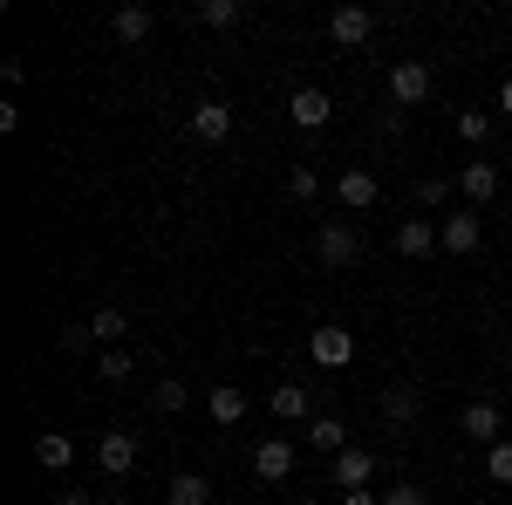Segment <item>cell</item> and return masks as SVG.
I'll return each instance as SVG.
<instances>
[{
	"label": "cell",
	"instance_id": "6da1fadb",
	"mask_svg": "<svg viewBox=\"0 0 512 505\" xmlns=\"http://www.w3.org/2000/svg\"><path fill=\"white\" fill-rule=\"evenodd\" d=\"M315 260H321V267H355V260H362V233H355L349 219L315 226Z\"/></svg>",
	"mask_w": 512,
	"mask_h": 505
},
{
	"label": "cell",
	"instance_id": "7a4b0ae2",
	"mask_svg": "<svg viewBox=\"0 0 512 505\" xmlns=\"http://www.w3.org/2000/svg\"><path fill=\"white\" fill-rule=\"evenodd\" d=\"M431 62H417V55H410V62H396L390 69V103L396 110H417V103H424V96H431Z\"/></svg>",
	"mask_w": 512,
	"mask_h": 505
},
{
	"label": "cell",
	"instance_id": "3957f363",
	"mask_svg": "<svg viewBox=\"0 0 512 505\" xmlns=\"http://www.w3.org/2000/svg\"><path fill=\"white\" fill-rule=\"evenodd\" d=\"M253 478H260V485L294 478V444H287V437H260V444H253Z\"/></svg>",
	"mask_w": 512,
	"mask_h": 505
},
{
	"label": "cell",
	"instance_id": "277c9868",
	"mask_svg": "<svg viewBox=\"0 0 512 505\" xmlns=\"http://www.w3.org/2000/svg\"><path fill=\"white\" fill-rule=\"evenodd\" d=\"M308 355H315V369H349L355 362V335L349 328H315V335H308Z\"/></svg>",
	"mask_w": 512,
	"mask_h": 505
},
{
	"label": "cell",
	"instance_id": "5b68a950",
	"mask_svg": "<svg viewBox=\"0 0 512 505\" xmlns=\"http://www.w3.org/2000/svg\"><path fill=\"white\" fill-rule=\"evenodd\" d=\"M369 35H376V14H369V7H335V14H328V41H335V48H362Z\"/></svg>",
	"mask_w": 512,
	"mask_h": 505
},
{
	"label": "cell",
	"instance_id": "8992f818",
	"mask_svg": "<svg viewBox=\"0 0 512 505\" xmlns=\"http://www.w3.org/2000/svg\"><path fill=\"white\" fill-rule=\"evenodd\" d=\"M417 410H424V383H390L383 389V424L390 430H410Z\"/></svg>",
	"mask_w": 512,
	"mask_h": 505
},
{
	"label": "cell",
	"instance_id": "52a82bcc",
	"mask_svg": "<svg viewBox=\"0 0 512 505\" xmlns=\"http://www.w3.org/2000/svg\"><path fill=\"white\" fill-rule=\"evenodd\" d=\"M192 137H198V144H226V137H233V103L205 96V103L192 110Z\"/></svg>",
	"mask_w": 512,
	"mask_h": 505
},
{
	"label": "cell",
	"instance_id": "ba28073f",
	"mask_svg": "<svg viewBox=\"0 0 512 505\" xmlns=\"http://www.w3.org/2000/svg\"><path fill=\"white\" fill-rule=\"evenodd\" d=\"M328 117H335L328 89H294V96H287V123H294V130H321Z\"/></svg>",
	"mask_w": 512,
	"mask_h": 505
},
{
	"label": "cell",
	"instance_id": "9c48e42d",
	"mask_svg": "<svg viewBox=\"0 0 512 505\" xmlns=\"http://www.w3.org/2000/svg\"><path fill=\"white\" fill-rule=\"evenodd\" d=\"M458 424H465V437H478V444L492 451V444H499V430H506V417H499V403H492V396H472Z\"/></svg>",
	"mask_w": 512,
	"mask_h": 505
},
{
	"label": "cell",
	"instance_id": "30bf717a",
	"mask_svg": "<svg viewBox=\"0 0 512 505\" xmlns=\"http://www.w3.org/2000/svg\"><path fill=\"white\" fill-rule=\"evenodd\" d=\"M130 465H137V437H130V430H103V437H96V471L123 478Z\"/></svg>",
	"mask_w": 512,
	"mask_h": 505
},
{
	"label": "cell",
	"instance_id": "8fae6325",
	"mask_svg": "<svg viewBox=\"0 0 512 505\" xmlns=\"http://www.w3.org/2000/svg\"><path fill=\"white\" fill-rule=\"evenodd\" d=\"M437 239H444V253H478V239H485V219H478V212H451V219L437 226Z\"/></svg>",
	"mask_w": 512,
	"mask_h": 505
},
{
	"label": "cell",
	"instance_id": "7c38bea8",
	"mask_svg": "<svg viewBox=\"0 0 512 505\" xmlns=\"http://www.w3.org/2000/svg\"><path fill=\"white\" fill-rule=\"evenodd\" d=\"M369 478H376V451L349 444V451L335 458V485H342V492H369Z\"/></svg>",
	"mask_w": 512,
	"mask_h": 505
},
{
	"label": "cell",
	"instance_id": "4fadbf2b",
	"mask_svg": "<svg viewBox=\"0 0 512 505\" xmlns=\"http://www.w3.org/2000/svg\"><path fill=\"white\" fill-rule=\"evenodd\" d=\"M437 246H444V239H437L431 219H403V226H396V253H403V260H431Z\"/></svg>",
	"mask_w": 512,
	"mask_h": 505
},
{
	"label": "cell",
	"instance_id": "5bb4252c",
	"mask_svg": "<svg viewBox=\"0 0 512 505\" xmlns=\"http://www.w3.org/2000/svg\"><path fill=\"white\" fill-rule=\"evenodd\" d=\"M458 192L472 198V212H478V205H492V198H499V164H485V157L465 164V171H458Z\"/></svg>",
	"mask_w": 512,
	"mask_h": 505
},
{
	"label": "cell",
	"instance_id": "9a60e30c",
	"mask_svg": "<svg viewBox=\"0 0 512 505\" xmlns=\"http://www.w3.org/2000/svg\"><path fill=\"white\" fill-rule=\"evenodd\" d=\"M205 417H212V424H239V417H246V389L239 383H212L205 389Z\"/></svg>",
	"mask_w": 512,
	"mask_h": 505
},
{
	"label": "cell",
	"instance_id": "2e32d148",
	"mask_svg": "<svg viewBox=\"0 0 512 505\" xmlns=\"http://www.w3.org/2000/svg\"><path fill=\"white\" fill-rule=\"evenodd\" d=\"M335 198H342L349 212H369V205H376V171H362V164L342 171V178H335Z\"/></svg>",
	"mask_w": 512,
	"mask_h": 505
},
{
	"label": "cell",
	"instance_id": "e0dca14e",
	"mask_svg": "<svg viewBox=\"0 0 512 505\" xmlns=\"http://www.w3.org/2000/svg\"><path fill=\"white\" fill-rule=\"evenodd\" d=\"M35 465H41V471H69V465H76V437L41 430V437H35Z\"/></svg>",
	"mask_w": 512,
	"mask_h": 505
},
{
	"label": "cell",
	"instance_id": "ac0fdd59",
	"mask_svg": "<svg viewBox=\"0 0 512 505\" xmlns=\"http://www.w3.org/2000/svg\"><path fill=\"white\" fill-rule=\"evenodd\" d=\"M82 328H89V342H103V349H117L123 335H130V314H123V308H96L89 321H82Z\"/></svg>",
	"mask_w": 512,
	"mask_h": 505
},
{
	"label": "cell",
	"instance_id": "d6986e66",
	"mask_svg": "<svg viewBox=\"0 0 512 505\" xmlns=\"http://www.w3.org/2000/svg\"><path fill=\"white\" fill-rule=\"evenodd\" d=\"M151 28H158L151 7H117V14H110V35H117V41H144Z\"/></svg>",
	"mask_w": 512,
	"mask_h": 505
},
{
	"label": "cell",
	"instance_id": "ffe728a7",
	"mask_svg": "<svg viewBox=\"0 0 512 505\" xmlns=\"http://www.w3.org/2000/svg\"><path fill=\"white\" fill-rule=\"evenodd\" d=\"M267 403H274V417H287V424H294V417H308V410H315V396H308V383H280L274 396H267Z\"/></svg>",
	"mask_w": 512,
	"mask_h": 505
},
{
	"label": "cell",
	"instance_id": "44dd1931",
	"mask_svg": "<svg viewBox=\"0 0 512 505\" xmlns=\"http://www.w3.org/2000/svg\"><path fill=\"white\" fill-rule=\"evenodd\" d=\"M164 505H212V485H205L198 471H178L171 492H164Z\"/></svg>",
	"mask_w": 512,
	"mask_h": 505
},
{
	"label": "cell",
	"instance_id": "7402d4cb",
	"mask_svg": "<svg viewBox=\"0 0 512 505\" xmlns=\"http://www.w3.org/2000/svg\"><path fill=\"white\" fill-rule=\"evenodd\" d=\"M185 403H192V389L178 383V376H164V383H151V410H158V417H178Z\"/></svg>",
	"mask_w": 512,
	"mask_h": 505
},
{
	"label": "cell",
	"instance_id": "603a6c76",
	"mask_svg": "<svg viewBox=\"0 0 512 505\" xmlns=\"http://www.w3.org/2000/svg\"><path fill=\"white\" fill-rule=\"evenodd\" d=\"M315 451L342 458V451H349V424H342V417H315Z\"/></svg>",
	"mask_w": 512,
	"mask_h": 505
},
{
	"label": "cell",
	"instance_id": "cb8c5ba5",
	"mask_svg": "<svg viewBox=\"0 0 512 505\" xmlns=\"http://www.w3.org/2000/svg\"><path fill=\"white\" fill-rule=\"evenodd\" d=\"M239 0H198V28H239Z\"/></svg>",
	"mask_w": 512,
	"mask_h": 505
},
{
	"label": "cell",
	"instance_id": "d4e9b609",
	"mask_svg": "<svg viewBox=\"0 0 512 505\" xmlns=\"http://www.w3.org/2000/svg\"><path fill=\"white\" fill-rule=\"evenodd\" d=\"M451 192H458V178H424V185H417V205H424V212H444Z\"/></svg>",
	"mask_w": 512,
	"mask_h": 505
},
{
	"label": "cell",
	"instance_id": "484cf974",
	"mask_svg": "<svg viewBox=\"0 0 512 505\" xmlns=\"http://www.w3.org/2000/svg\"><path fill=\"white\" fill-rule=\"evenodd\" d=\"M485 471H492V485H512V437H499V444L485 451Z\"/></svg>",
	"mask_w": 512,
	"mask_h": 505
},
{
	"label": "cell",
	"instance_id": "4316f807",
	"mask_svg": "<svg viewBox=\"0 0 512 505\" xmlns=\"http://www.w3.org/2000/svg\"><path fill=\"white\" fill-rule=\"evenodd\" d=\"M96 376H103V383H123V376H130V349H103L96 355Z\"/></svg>",
	"mask_w": 512,
	"mask_h": 505
},
{
	"label": "cell",
	"instance_id": "83f0119b",
	"mask_svg": "<svg viewBox=\"0 0 512 505\" xmlns=\"http://www.w3.org/2000/svg\"><path fill=\"white\" fill-rule=\"evenodd\" d=\"M458 137H465V144H485V137H492V117H485V110H458Z\"/></svg>",
	"mask_w": 512,
	"mask_h": 505
},
{
	"label": "cell",
	"instance_id": "f1b7e54d",
	"mask_svg": "<svg viewBox=\"0 0 512 505\" xmlns=\"http://www.w3.org/2000/svg\"><path fill=\"white\" fill-rule=\"evenodd\" d=\"M315 192H321L315 164H294V171H287V198H315Z\"/></svg>",
	"mask_w": 512,
	"mask_h": 505
},
{
	"label": "cell",
	"instance_id": "f546056e",
	"mask_svg": "<svg viewBox=\"0 0 512 505\" xmlns=\"http://www.w3.org/2000/svg\"><path fill=\"white\" fill-rule=\"evenodd\" d=\"M383 505H431V492H424V485H390Z\"/></svg>",
	"mask_w": 512,
	"mask_h": 505
},
{
	"label": "cell",
	"instance_id": "4dcf8cb0",
	"mask_svg": "<svg viewBox=\"0 0 512 505\" xmlns=\"http://www.w3.org/2000/svg\"><path fill=\"white\" fill-rule=\"evenodd\" d=\"M0 76H7V89H21V82H28V62H21V55H7V62H0Z\"/></svg>",
	"mask_w": 512,
	"mask_h": 505
},
{
	"label": "cell",
	"instance_id": "1f68e13d",
	"mask_svg": "<svg viewBox=\"0 0 512 505\" xmlns=\"http://www.w3.org/2000/svg\"><path fill=\"white\" fill-rule=\"evenodd\" d=\"M342 505H383V492H342Z\"/></svg>",
	"mask_w": 512,
	"mask_h": 505
},
{
	"label": "cell",
	"instance_id": "d6a6232c",
	"mask_svg": "<svg viewBox=\"0 0 512 505\" xmlns=\"http://www.w3.org/2000/svg\"><path fill=\"white\" fill-rule=\"evenodd\" d=\"M55 505H96V492H55Z\"/></svg>",
	"mask_w": 512,
	"mask_h": 505
},
{
	"label": "cell",
	"instance_id": "836d02e7",
	"mask_svg": "<svg viewBox=\"0 0 512 505\" xmlns=\"http://www.w3.org/2000/svg\"><path fill=\"white\" fill-rule=\"evenodd\" d=\"M499 110H506V117H512V76L499 82Z\"/></svg>",
	"mask_w": 512,
	"mask_h": 505
},
{
	"label": "cell",
	"instance_id": "e575fe53",
	"mask_svg": "<svg viewBox=\"0 0 512 505\" xmlns=\"http://www.w3.org/2000/svg\"><path fill=\"white\" fill-rule=\"evenodd\" d=\"M506 164H512V144H506Z\"/></svg>",
	"mask_w": 512,
	"mask_h": 505
},
{
	"label": "cell",
	"instance_id": "d590c367",
	"mask_svg": "<svg viewBox=\"0 0 512 505\" xmlns=\"http://www.w3.org/2000/svg\"><path fill=\"white\" fill-rule=\"evenodd\" d=\"M506 362H512V342H506Z\"/></svg>",
	"mask_w": 512,
	"mask_h": 505
}]
</instances>
